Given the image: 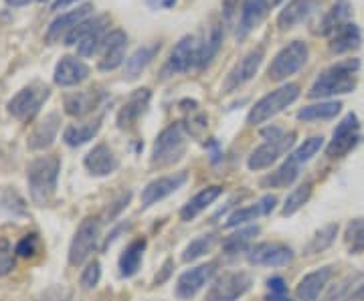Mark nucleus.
Segmentation results:
<instances>
[{
  "instance_id": "7ed1b4c3",
  "label": "nucleus",
  "mask_w": 364,
  "mask_h": 301,
  "mask_svg": "<svg viewBox=\"0 0 364 301\" xmlns=\"http://www.w3.org/2000/svg\"><path fill=\"white\" fill-rule=\"evenodd\" d=\"M186 126L176 121L170 124L168 128L158 133L154 148H152V164L158 168H166L172 166L186 154Z\"/></svg>"
},
{
  "instance_id": "ea45409f",
  "label": "nucleus",
  "mask_w": 364,
  "mask_h": 301,
  "mask_svg": "<svg viewBox=\"0 0 364 301\" xmlns=\"http://www.w3.org/2000/svg\"><path fill=\"white\" fill-rule=\"evenodd\" d=\"M217 243V235H203V236H196L195 241H191L188 245H186V249L182 253V261L184 263H191L196 261V259H200L203 255H207L208 251L213 249V245Z\"/></svg>"
},
{
  "instance_id": "bb28decb",
  "label": "nucleus",
  "mask_w": 364,
  "mask_h": 301,
  "mask_svg": "<svg viewBox=\"0 0 364 301\" xmlns=\"http://www.w3.org/2000/svg\"><path fill=\"white\" fill-rule=\"evenodd\" d=\"M275 204H277V198L273 197V195H265V197L257 200L255 204H249V207H243V209H237L227 219V223L225 226L227 229H233V226H241V224H247L251 221H257L259 217H267V214H272L273 209H275Z\"/></svg>"
},
{
  "instance_id": "1a4fd4ad",
  "label": "nucleus",
  "mask_w": 364,
  "mask_h": 301,
  "mask_svg": "<svg viewBox=\"0 0 364 301\" xmlns=\"http://www.w3.org/2000/svg\"><path fill=\"white\" fill-rule=\"evenodd\" d=\"M198 45H200V43H196V37H193V35L182 37V39L174 45V49L170 51L168 59H166V63H164L162 71H160L162 79H168L174 77V75H181V73H186V71L193 69V67L196 69Z\"/></svg>"
},
{
  "instance_id": "2eb2a0df",
  "label": "nucleus",
  "mask_w": 364,
  "mask_h": 301,
  "mask_svg": "<svg viewBox=\"0 0 364 301\" xmlns=\"http://www.w3.org/2000/svg\"><path fill=\"white\" fill-rule=\"evenodd\" d=\"M188 180V172L181 170L168 174V176H160L156 180L146 184V188L142 190V207L148 209L152 204H156L160 200H164L170 195H174L176 190H181L182 186Z\"/></svg>"
},
{
  "instance_id": "9d476101",
  "label": "nucleus",
  "mask_w": 364,
  "mask_h": 301,
  "mask_svg": "<svg viewBox=\"0 0 364 301\" xmlns=\"http://www.w3.org/2000/svg\"><path fill=\"white\" fill-rule=\"evenodd\" d=\"M360 121L356 118V114H348L336 126V130L332 133L330 144L326 146V156L330 158H344L350 150H354L360 142Z\"/></svg>"
},
{
  "instance_id": "6ab92c4d",
  "label": "nucleus",
  "mask_w": 364,
  "mask_h": 301,
  "mask_svg": "<svg viewBox=\"0 0 364 301\" xmlns=\"http://www.w3.org/2000/svg\"><path fill=\"white\" fill-rule=\"evenodd\" d=\"M269 4H272V0H243L241 16H239L237 33H235L237 40H245L249 33H253L261 25V21L267 16Z\"/></svg>"
},
{
  "instance_id": "6e6552de",
  "label": "nucleus",
  "mask_w": 364,
  "mask_h": 301,
  "mask_svg": "<svg viewBox=\"0 0 364 301\" xmlns=\"http://www.w3.org/2000/svg\"><path fill=\"white\" fill-rule=\"evenodd\" d=\"M253 285V277L247 271H229L219 275L207 291V301L241 300Z\"/></svg>"
},
{
  "instance_id": "a211bd4d",
  "label": "nucleus",
  "mask_w": 364,
  "mask_h": 301,
  "mask_svg": "<svg viewBox=\"0 0 364 301\" xmlns=\"http://www.w3.org/2000/svg\"><path fill=\"white\" fill-rule=\"evenodd\" d=\"M93 11V4H83V6H77L75 11H69V13H61L55 21H53L49 28H47V33H45V40L53 45V43H57V40L65 39L67 35L79 25V23H83L87 16Z\"/></svg>"
},
{
  "instance_id": "412c9836",
  "label": "nucleus",
  "mask_w": 364,
  "mask_h": 301,
  "mask_svg": "<svg viewBox=\"0 0 364 301\" xmlns=\"http://www.w3.org/2000/svg\"><path fill=\"white\" fill-rule=\"evenodd\" d=\"M90 77V67L77 57H63L55 67V83L59 87H75Z\"/></svg>"
},
{
  "instance_id": "423d86ee",
  "label": "nucleus",
  "mask_w": 364,
  "mask_h": 301,
  "mask_svg": "<svg viewBox=\"0 0 364 301\" xmlns=\"http://www.w3.org/2000/svg\"><path fill=\"white\" fill-rule=\"evenodd\" d=\"M97 241H100V221L91 219V217L83 219L73 239H71V245H69V253H67L69 265L79 267V265L87 261L91 253L97 247Z\"/></svg>"
},
{
  "instance_id": "393cba45",
  "label": "nucleus",
  "mask_w": 364,
  "mask_h": 301,
  "mask_svg": "<svg viewBox=\"0 0 364 301\" xmlns=\"http://www.w3.org/2000/svg\"><path fill=\"white\" fill-rule=\"evenodd\" d=\"M104 102V93L97 89H85V92L69 93L65 95V114L71 118H83L91 111H95Z\"/></svg>"
},
{
  "instance_id": "4d7b16f0",
  "label": "nucleus",
  "mask_w": 364,
  "mask_h": 301,
  "mask_svg": "<svg viewBox=\"0 0 364 301\" xmlns=\"http://www.w3.org/2000/svg\"><path fill=\"white\" fill-rule=\"evenodd\" d=\"M269 301H294L289 300V295H277V297H267Z\"/></svg>"
},
{
  "instance_id": "f704fd0d",
  "label": "nucleus",
  "mask_w": 364,
  "mask_h": 301,
  "mask_svg": "<svg viewBox=\"0 0 364 301\" xmlns=\"http://www.w3.org/2000/svg\"><path fill=\"white\" fill-rule=\"evenodd\" d=\"M109 25V16L107 14H100L97 16V21H95V25L91 28L90 33L83 37V39L79 40L77 45V53L79 57H91L95 51H100V47H102V40L107 35L105 33V28Z\"/></svg>"
},
{
  "instance_id": "de8ad7c7",
  "label": "nucleus",
  "mask_w": 364,
  "mask_h": 301,
  "mask_svg": "<svg viewBox=\"0 0 364 301\" xmlns=\"http://www.w3.org/2000/svg\"><path fill=\"white\" fill-rule=\"evenodd\" d=\"M95 21H97V16H93V18H85L83 23H79V25L75 26L69 35H67L65 39H63L65 40V45H69V47H71V45H79V40L83 39V37L90 33L91 28H93Z\"/></svg>"
},
{
  "instance_id": "e433bc0d",
  "label": "nucleus",
  "mask_w": 364,
  "mask_h": 301,
  "mask_svg": "<svg viewBox=\"0 0 364 301\" xmlns=\"http://www.w3.org/2000/svg\"><path fill=\"white\" fill-rule=\"evenodd\" d=\"M259 235V226H245L241 231H237L231 236H227L223 241V251L227 255H237V253H243V251H249L251 247V241L255 236Z\"/></svg>"
},
{
  "instance_id": "b1692460",
  "label": "nucleus",
  "mask_w": 364,
  "mask_h": 301,
  "mask_svg": "<svg viewBox=\"0 0 364 301\" xmlns=\"http://www.w3.org/2000/svg\"><path fill=\"white\" fill-rule=\"evenodd\" d=\"M223 39H225V26H223V23H213V25L208 26L203 43L198 45V55H196V69L198 71L207 69L215 61V57L221 51Z\"/></svg>"
},
{
  "instance_id": "7c9ffc66",
  "label": "nucleus",
  "mask_w": 364,
  "mask_h": 301,
  "mask_svg": "<svg viewBox=\"0 0 364 301\" xmlns=\"http://www.w3.org/2000/svg\"><path fill=\"white\" fill-rule=\"evenodd\" d=\"M146 247H148L146 239H136V241H132L130 245L124 249L122 257H119V275L130 279V277H134L138 273V269H140V265H142Z\"/></svg>"
},
{
  "instance_id": "864d4df0",
  "label": "nucleus",
  "mask_w": 364,
  "mask_h": 301,
  "mask_svg": "<svg viewBox=\"0 0 364 301\" xmlns=\"http://www.w3.org/2000/svg\"><path fill=\"white\" fill-rule=\"evenodd\" d=\"M73 2H77V0H55L53 2V11H63L65 6L73 4Z\"/></svg>"
},
{
  "instance_id": "72a5a7b5",
  "label": "nucleus",
  "mask_w": 364,
  "mask_h": 301,
  "mask_svg": "<svg viewBox=\"0 0 364 301\" xmlns=\"http://www.w3.org/2000/svg\"><path fill=\"white\" fill-rule=\"evenodd\" d=\"M299 176V164L294 160V158H287L286 162L277 168L272 174H267L263 180H261V186L263 188H287L291 184L298 180Z\"/></svg>"
},
{
  "instance_id": "603ef678",
  "label": "nucleus",
  "mask_w": 364,
  "mask_h": 301,
  "mask_svg": "<svg viewBox=\"0 0 364 301\" xmlns=\"http://www.w3.org/2000/svg\"><path fill=\"white\" fill-rule=\"evenodd\" d=\"M154 9H170L176 4V0H148Z\"/></svg>"
},
{
  "instance_id": "6e6d98bb",
  "label": "nucleus",
  "mask_w": 364,
  "mask_h": 301,
  "mask_svg": "<svg viewBox=\"0 0 364 301\" xmlns=\"http://www.w3.org/2000/svg\"><path fill=\"white\" fill-rule=\"evenodd\" d=\"M31 0H6V4L9 6H13V9H18V6H25V4H28Z\"/></svg>"
},
{
  "instance_id": "3c124183",
  "label": "nucleus",
  "mask_w": 364,
  "mask_h": 301,
  "mask_svg": "<svg viewBox=\"0 0 364 301\" xmlns=\"http://www.w3.org/2000/svg\"><path fill=\"white\" fill-rule=\"evenodd\" d=\"M267 291H269V297L287 295V285L286 281H284V277H269V279H267Z\"/></svg>"
},
{
  "instance_id": "5fc2aeb1",
  "label": "nucleus",
  "mask_w": 364,
  "mask_h": 301,
  "mask_svg": "<svg viewBox=\"0 0 364 301\" xmlns=\"http://www.w3.org/2000/svg\"><path fill=\"white\" fill-rule=\"evenodd\" d=\"M170 267H172V261L168 259V261L164 263V267H162V269H164V271H162V275L156 277V285H158V283H162V281H164V279L170 275Z\"/></svg>"
},
{
  "instance_id": "f8f14e48",
  "label": "nucleus",
  "mask_w": 364,
  "mask_h": 301,
  "mask_svg": "<svg viewBox=\"0 0 364 301\" xmlns=\"http://www.w3.org/2000/svg\"><path fill=\"white\" fill-rule=\"evenodd\" d=\"M296 253L286 243H257L247 251V261L255 267H286Z\"/></svg>"
},
{
  "instance_id": "f257e3e1",
  "label": "nucleus",
  "mask_w": 364,
  "mask_h": 301,
  "mask_svg": "<svg viewBox=\"0 0 364 301\" xmlns=\"http://www.w3.org/2000/svg\"><path fill=\"white\" fill-rule=\"evenodd\" d=\"M360 69L358 59H344L324 69L314 81L308 95L312 99H328L336 95H346L356 89V73Z\"/></svg>"
},
{
  "instance_id": "8fccbe9b",
  "label": "nucleus",
  "mask_w": 364,
  "mask_h": 301,
  "mask_svg": "<svg viewBox=\"0 0 364 301\" xmlns=\"http://www.w3.org/2000/svg\"><path fill=\"white\" fill-rule=\"evenodd\" d=\"M239 11V0H223V26H233L235 16Z\"/></svg>"
},
{
  "instance_id": "a19ab883",
  "label": "nucleus",
  "mask_w": 364,
  "mask_h": 301,
  "mask_svg": "<svg viewBox=\"0 0 364 301\" xmlns=\"http://www.w3.org/2000/svg\"><path fill=\"white\" fill-rule=\"evenodd\" d=\"M322 148H324V138H322V136H314V138L304 140V144H299L298 148L289 154V158H294L299 166H301V164L310 162Z\"/></svg>"
},
{
  "instance_id": "cd10ccee",
  "label": "nucleus",
  "mask_w": 364,
  "mask_h": 301,
  "mask_svg": "<svg viewBox=\"0 0 364 301\" xmlns=\"http://www.w3.org/2000/svg\"><path fill=\"white\" fill-rule=\"evenodd\" d=\"M332 267H320L312 273L304 275L299 279L298 289H296V295H298V301H318L320 293L324 291V288L328 285V281L332 279Z\"/></svg>"
},
{
  "instance_id": "4468645a",
  "label": "nucleus",
  "mask_w": 364,
  "mask_h": 301,
  "mask_svg": "<svg viewBox=\"0 0 364 301\" xmlns=\"http://www.w3.org/2000/svg\"><path fill=\"white\" fill-rule=\"evenodd\" d=\"M219 263L210 261L207 265H198L195 269L184 271L176 281V297L178 300H193L200 289L210 283V279L217 275Z\"/></svg>"
},
{
  "instance_id": "49530a36",
  "label": "nucleus",
  "mask_w": 364,
  "mask_h": 301,
  "mask_svg": "<svg viewBox=\"0 0 364 301\" xmlns=\"http://www.w3.org/2000/svg\"><path fill=\"white\" fill-rule=\"evenodd\" d=\"M0 207L6 210V212H11L13 217H23L26 212L25 200L18 197L16 192H6L2 197V200H0Z\"/></svg>"
},
{
  "instance_id": "39448f33",
  "label": "nucleus",
  "mask_w": 364,
  "mask_h": 301,
  "mask_svg": "<svg viewBox=\"0 0 364 301\" xmlns=\"http://www.w3.org/2000/svg\"><path fill=\"white\" fill-rule=\"evenodd\" d=\"M308 57H310V49H308V45L304 40L289 43L273 57L272 65L267 69V77L275 81V83L286 81L287 77L296 75L299 69L306 65Z\"/></svg>"
},
{
  "instance_id": "f03ea898",
  "label": "nucleus",
  "mask_w": 364,
  "mask_h": 301,
  "mask_svg": "<svg viewBox=\"0 0 364 301\" xmlns=\"http://www.w3.org/2000/svg\"><path fill=\"white\" fill-rule=\"evenodd\" d=\"M59 172H61V160L57 156H43L33 160L26 168V182L31 200L39 207L49 204L57 192L59 182Z\"/></svg>"
},
{
  "instance_id": "2f4dec72",
  "label": "nucleus",
  "mask_w": 364,
  "mask_h": 301,
  "mask_svg": "<svg viewBox=\"0 0 364 301\" xmlns=\"http://www.w3.org/2000/svg\"><path fill=\"white\" fill-rule=\"evenodd\" d=\"M100 130H102V119H93L87 124H73V126H67L63 131V142L69 148H79L93 140Z\"/></svg>"
},
{
  "instance_id": "4c0bfd02",
  "label": "nucleus",
  "mask_w": 364,
  "mask_h": 301,
  "mask_svg": "<svg viewBox=\"0 0 364 301\" xmlns=\"http://www.w3.org/2000/svg\"><path fill=\"white\" fill-rule=\"evenodd\" d=\"M336 235H338V224H326L322 231H318L310 239V243L304 249V255H318L328 247H332V243L336 241Z\"/></svg>"
},
{
  "instance_id": "c9c22d12",
  "label": "nucleus",
  "mask_w": 364,
  "mask_h": 301,
  "mask_svg": "<svg viewBox=\"0 0 364 301\" xmlns=\"http://www.w3.org/2000/svg\"><path fill=\"white\" fill-rule=\"evenodd\" d=\"M340 102H320L301 107L298 111L299 121H318V119H334L340 114Z\"/></svg>"
},
{
  "instance_id": "4be33fe9",
  "label": "nucleus",
  "mask_w": 364,
  "mask_h": 301,
  "mask_svg": "<svg viewBox=\"0 0 364 301\" xmlns=\"http://www.w3.org/2000/svg\"><path fill=\"white\" fill-rule=\"evenodd\" d=\"M318 6H320V0H291L277 16L279 31H289L299 23L308 21L318 11Z\"/></svg>"
},
{
  "instance_id": "c756f323",
  "label": "nucleus",
  "mask_w": 364,
  "mask_h": 301,
  "mask_svg": "<svg viewBox=\"0 0 364 301\" xmlns=\"http://www.w3.org/2000/svg\"><path fill=\"white\" fill-rule=\"evenodd\" d=\"M363 43V33H360V26L354 25V23H346V25L338 28L332 37H330V51L334 55H344V53H350L354 49H358Z\"/></svg>"
},
{
  "instance_id": "a878e982",
  "label": "nucleus",
  "mask_w": 364,
  "mask_h": 301,
  "mask_svg": "<svg viewBox=\"0 0 364 301\" xmlns=\"http://www.w3.org/2000/svg\"><path fill=\"white\" fill-rule=\"evenodd\" d=\"M352 16V4L348 0H336V4L324 14V18L318 23V26L314 28V35L320 37H332L338 28L350 23Z\"/></svg>"
},
{
  "instance_id": "9b49d317",
  "label": "nucleus",
  "mask_w": 364,
  "mask_h": 301,
  "mask_svg": "<svg viewBox=\"0 0 364 301\" xmlns=\"http://www.w3.org/2000/svg\"><path fill=\"white\" fill-rule=\"evenodd\" d=\"M263 59H265V47H263V45L251 49V51L231 69V73L227 75L225 83H223V93H233L237 92L239 87H243L245 83H249L251 79L257 75Z\"/></svg>"
},
{
  "instance_id": "13d9d810",
  "label": "nucleus",
  "mask_w": 364,
  "mask_h": 301,
  "mask_svg": "<svg viewBox=\"0 0 364 301\" xmlns=\"http://www.w3.org/2000/svg\"><path fill=\"white\" fill-rule=\"evenodd\" d=\"M284 0H272V4H282Z\"/></svg>"
},
{
  "instance_id": "0eeeda50",
  "label": "nucleus",
  "mask_w": 364,
  "mask_h": 301,
  "mask_svg": "<svg viewBox=\"0 0 364 301\" xmlns=\"http://www.w3.org/2000/svg\"><path fill=\"white\" fill-rule=\"evenodd\" d=\"M49 95H51V89L47 85H39V83L28 85L9 102V105H6L9 114L18 121H28L39 114L43 104L49 99Z\"/></svg>"
},
{
  "instance_id": "58836bf2",
  "label": "nucleus",
  "mask_w": 364,
  "mask_h": 301,
  "mask_svg": "<svg viewBox=\"0 0 364 301\" xmlns=\"http://www.w3.org/2000/svg\"><path fill=\"white\" fill-rule=\"evenodd\" d=\"M312 197V182H304L299 184L298 188H294L287 198L284 200V209H282V214L284 217H291V214H296L308 200Z\"/></svg>"
},
{
  "instance_id": "ddd939ff",
  "label": "nucleus",
  "mask_w": 364,
  "mask_h": 301,
  "mask_svg": "<svg viewBox=\"0 0 364 301\" xmlns=\"http://www.w3.org/2000/svg\"><path fill=\"white\" fill-rule=\"evenodd\" d=\"M294 140H296V133L294 131L284 133L282 138H275V140H265L259 148H255L251 152V156L247 160L249 170L257 172L269 168L273 162H277V158L294 146Z\"/></svg>"
},
{
  "instance_id": "f3484780",
  "label": "nucleus",
  "mask_w": 364,
  "mask_h": 301,
  "mask_svg": "<svg viewBox=\"0 0 364 301\" xmlns=\"http://www.w3.org/2000/svg\"><path fill=\"white\" fill-rule=\"evenodd\" d=\"M150 99H152V92L150 89H136L128 97V102L122 105V109L117 111L116 124L119 130H130L134 128L144 114L148 111V105H150Z\"/></svg>"
},
{
  "instance_id": "aec40b11",
  "label": "nucleus",
  "mask_w": 364,
  "mask_h": 301,
  "mask_svg": "<svg viewBox=\"0 0 364 301\" xmlns=\"http://www.w3.org/2000/svg\"><path fill=\"white\" fill-rule=\"evenodd\" d=\"M59 128H61V118L57 111H53L49 116H45L43 121H39L33 131L28 133V140H26V146L28 150L33 152H41V150H47L55 144L57 140V133H59Z\"/></svg>"
},
{
  "instance_id": "a18cd8bd",
  "label": "nucleus",
  "mask_w": 364,
  "mask_h": 301,
  "mask_svg": "<svg viewBox=\"0 0 364 301\" xmlns=\"http://www.w3.org/2000/svg\"><path fill=\"white\" fill-rule=\"evenodd\" d=\"M100 279H102V263L91 261L87 263V267L83 269L79 283H81V288L83 289H93L100 283Z\"/></svg>"
},
{
  "instance_id": "dca6fc26",
  "label": "nucleus",
  "mask_w": 364,
  "mask_h": 301,
  "mask_svg": "<svg viewBox=\"0 0 364 301\" xmlns=\"http://www.w3.org/2000/svg\"><path fill=\"white\" fill-rule=\"evenodd\" d=\"M126 47H128V35L122 28L109 31L102 40V59H100V71H114L122 63H126Z\"/></svg>"
},
{
  "instance_id": "c85d7f7f",
  "label": "nucleus",
  "mask_w": 364,
  "mask_h": 301,
  "mask_svg": "<svg viewBox=\"0 0 364 301\" xmlns=\"http://www.w3.org/2000/svg\"><path fill=\"white\" fill-rule=\"evenodd\" d=\"M223 195V186L219 184H215V186H207V188H203L198 195L191 198L181 210V221L184 223H191V221H195L196 217L200 214V212H205V210L217 200V198Z\"/></svg>"
},
{
  "instance_id": "bf43d9fd",
  "label": "nucleus",
  "mask_w": 364,
  "mask_h": 301,
  "mask_svg": "<svg viewBox=\"0 0 364 301\" xmlns=\"http://www.w3.org/2000/svg\"><path fill=\"white\" fill-rule=\"evenodd\" d=\"M39 2H47V0H39Z\"/></svg>"
},
{
  "instance_id": "09e8293b",
  "label": "nucleus",
  "mask_w": 364,
  "mask_h": 301,
  "mask_svg": "<svg viewBox=\"0 0 364 301\" xmlns=\"http://www.w3.org/2000/svg\"><path fill=\"white\" fill-rule=\"evenodd\" d=\"M37 301H73V293L65 285H53V288L45 289Z\"/></svg>"
},
{
  "instance_id": "20e7f679",
  "label": "nucleus",
  "mask_w": 364,
  "mask_h": 301,
  "mask_svg": "<svg viewBox=\"0 0 364 301\" xmlns=\"http://www.w3.org/2000/svg\"><path fill=\"white\" fill-rule=\"evenodd\" d=\"M299 97L298 83H286L282 87H277L275 92L263 95L257 104L251 107L247 116L249 126H261L265 121L275 118L277 114H282L287 105H291Z\"/></svg>"
},
{
  "instance_id": "c03bdc74",
  "label": "nucleus",
  "mask_w": 364,
  "mask_h": 301,
  "mask_svg": "<svg viewBox=\"0 0 364 301\" xmlns=\"http://www.w3.org/2000/svg\"><path fill=\"white\" fill-rule=\"evenodd\" d=\"M14 255L11 241L0 236V277H6L14 269Z\"/></svg>"
},
{
  "instance_id": "5701e85b",
  "label": "nucleus",
  "mask_w": 364,
  "mask_h": 301,
  "mask_svg": "<svg viewBox=\"0 0 364 301\" xmlns=\"http://www.w3.org/2000/svg\"><path fill=\"white\" fill-rule=\"evenodd\" d=\"M83 166L93 176H109L119 168V160L109 150V146L97 144L87 156L83 158Z\"/></svg>"
},
{
  "instance_id": "473e14b6",
  "label": "nucleus",
  "mask_w": 364,
  "mask_h": 301,
  "mask_svg": "<svg viewBox=\"0 0 364 301\" xmlns=\"http://www.w3.org/2000/svg\"><path fill=\"white\" fill-rule=\"evenodd\" d=\"M158 51H160V43H154V45H150V47H140V49H136V51L132 53L130 57L126 59V63H124L126 77L128 79L140 77L144 69L154 61V57L158 55Z\"/></svg>"
},
{
  "instance_id": "37998d69",
  "label": "nucleus",
  "mask_w": 364,
  "mask_h": 301,
  "mask_svg": "<svg viewBox=\"0 0 364 301\" xmlns=\"http://www.w3.org/2000/svg\"><path fill=\"white\" fill-rule=\"evenodd\" d=\"M39 247H41L39 235L31 233V235H25L21 241H18V243H16L14 253H16L18 257H23V259H31V257H35V255L39 253Z\"/></svg>"
},
{
  "instance_id": "79ce46f5",
  "label": "nucleus",
  "mask_w": 364,
  "mask_h": 301,
  "mask_svg": "<svg viewBox=\"0 0 364 301\" xmlns=\"http://www.w3.org/2000/svg\"><path fill=\"white\" fill-rule=\"evenodd\" d=\"M346 243L350 253H360L364 251V219H356L348 224L346 229Z\"/></svg>"
}]
</instances>
